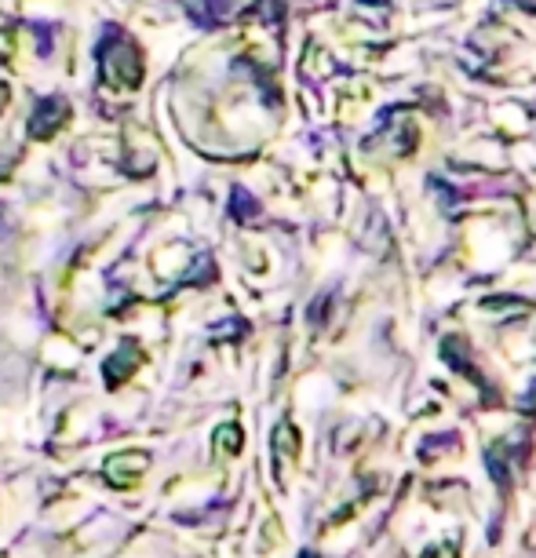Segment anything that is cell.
<instances>
[{"mask_svg": "<svg viewBox=\"0 0 536 558\" xmlns=\"http://www.w3.org/2000/svg\"><path fill=\"white\" fill-rule=\"evenodd\" d=\"M103 70H106V81L114 84V88H135V84L143 81V59L135 52V44L128 41L106 44Z\"/></svg>", "mask_w": 536, "mask_h": 558, "instance_id": "obj_1", "label": "cell"}, {"mask_svg": "<svg viewBox=\"0 0 536 558\" xmlns=\"http://www.w3.org/2000/svg\"><path fill=\"white\" fill-rule=\"evenodd\" d=\"M146 464H150V456H146V453H121V456H114V460L106 464V475H110V482H114L117 475H124L121 478L124 486H135V482L143 478Z\"/></svg>", "mask_w": 536, "mask_h": 558, "instance_id": "obj_2", "label": "cell"}, {"mask_svg": "<svg viewBox=\"0 0 536 558\" xmlns=\"http://www.w3.org/2000/svg\"><path fill=\"white\" fill-rule=\"evenodd\" d=\"M62 121H66V103H52V99H48V103L37 106V117H33L30 124L37 135H52Z\"/></svg>", "mask_w": 536, "mask_h": 558, "instance_id": "obj_3", "label": "cell"}, {"mask_svg": "<svg viewBox=\"0 0 536 558\" xmlns=\"http://www.w3.org/2000/svg\"><path fill=\"white\" fill-rule=\"evenodd\" d=\"M216 445L223 449V453H234V449L241 445V431H238V427H219V431H216Z\"/></svg>", "mask_w": 536, "mask_h": 558, "instance_id": "obj_4", "label": "cell"}]
</instances>
